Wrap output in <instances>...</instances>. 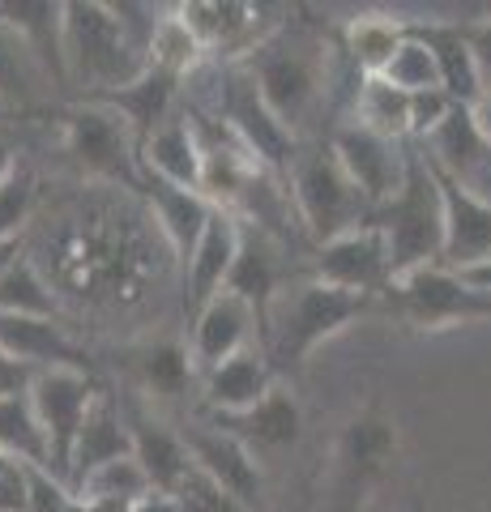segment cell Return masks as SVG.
Returning a JSON list of instances; mask_svg holds the SVG:
<instances>
[{
  "instance_id": "6da1fadb",
  "label": "cell",
  "mask_w": 491,
  "mask_h": 512,
  "mask_svg": "<svg viewBox=\"0 0 491 512\" xmlns=\"http://www.w3.org/2000/svg\"><path fill=\"white\" fill-rule=\"evenodd\" d=\"M235 64L252 77L269 116L295 141L321 137V116L329 111V94H334V47L321 30L287 18Z\"/></svg>"
},
{
  "instance_id": "7a4b0ae2",
  "label": "cell",
  "mask_w": 491,
  "mask_h": 512,
  "mask_svg": "<svg viewBox=\"0 0 491 512\" xmlns=\"http://www.w3.org/2000/svg\"><path fill=\"white\" fill-rule=\"evenodd\" d=\"M372 303L376 299L368 295L338 291V286H325L316 278H291L278 286L274 303H269L261 333H257V350L265 355L269 372L295 376L316 346L342 333L351 320H359Z\"/></svg>"
},
{
  "instance_id": "3957f363",
  "label": "cell",
  "mask_w": 491,
  "mask_h": 512,
  "mask_svg": "<svg viewBox=\"0 0 491 512\" xmlns=\"http://www.w3.org/2000/svg\"><path fill=\"white\" fill-rule=\"evenodd\" d=\"M60 52H65V82L82 86L86 99L129 86L150 69L146 52L133 47L116 13L99 0H73L60 9Z\"/></svg>"
},
{
  "instance_id": "277c9868",
  "label": "cell",
  "mask_w": 491,
  "mask_h": 512,
  "mask_svg": "<svg viewBox=\"0 0 491 512\" xmlns=\"http://www.w3.org/2000/svg\"><path fill=\"white\" fill-rule=\"evenodd\" d=\"M372 227L385 235L389 274L393 282L440 261V239H445V214H440V188L427 167L423 150L410 141L402 188L372 214Z\"/></svg>"
},
{
  "instance_id": "5b68a950",
  "label": "cell",
  "mask_w": 491,
  "mask_h": 512,
  "mask_svg": "<svg viewBox=\"0 0 491 512\" xmlns=\"http://www.w3.org/2000/svg\"><path fill=\"white\" fill-rule=\"evenodd\" d=\"M287 192H291V205L299 214V227H304V235L316 248L372 222V205L363 201V192L351 184V175L338 167V158L325 137L299 141L295 163L287 171Z\"/></svg>"
},
{
  "instance_id": "8992f818",
  "label": "cell",
  "mask_w": 491,
  "mask_h": 512,
  "mask_svg": "<svg viewBox=\"0 0 491 512\" xmlns=\"http://www.w3.org/2000/svg\"><path fill=\"white\" fill-rule=\"evenodd\" d=\"M65 150L77 167L94 180H112L124 188H141L137 141L112 107L103 103H77L65 120Z\"/></svg>"
},
{
  "instance_id": "52a82bcc",
  "label": "cell",
  "mask_w": 491,
  "mask_h": 512,
  "mask_svg": "<svg viewBox=\"0 0 491 512\" xmlns=\"http://www.w3.org/2000/svg\"><path fill=\"white\" fill-rule=\"evenodd\" d=\"M94 393H99V380L90 372H73V367L35 372V380H30V389H26V402L47 436V470H52L60 483H65V474H69V453H73L77 427H82Z\"/></svg>"
},
{
  "instance_id": "ba28073f",
  "label": "cell",
  "mask_w": 491,
  "mask_h": 512,
  "mask_svg": "<svg viewBox=\"0 0 491 512\" xmlns=\"http://www.w3.org/2000/svg\"><path fill=\"white\" fill-rule=\"evenodd\" d=\"M325 141H329V150H334L338 167L351 175V184L363 192V201L372 205V214L402 188L410 141H385V137H376L372 128H363L359 120H334Z\"/></svg>"
},
{
  "instance_id": "9c48e42d",
  "label": "cell",
  "mask_w": 491,
  "mask_h": 512,
  "mask_svg": "<svg viewBox=\"0 0 491 512\" xmlns=\"http://www.w3.org/2000/svg\"><path fill=\"white\" fill-rule=\"evenodd\" d=\"M393 303L406 320L423 329H445V325H474V320H491V295H479L440 265L415 269L398 282H389Z\"/></svg>"
},
{
  "instance_id": "30bf717a",
  "label": "cell",
  "mask_w": 491,
  "mask_h": 512,
  "mask_svg": "<svg viewBox=\"0 0 491 512\" xmlns=\"http://www.w3.org/2000/svg\"><path fill=\"white\" fill-rule=\"evenodd\" d=\"M308 278L338 286V291H351V295H368V299L385 295L389 282H393L385 235L368 222V227H355L338 239H329V244H321L312 252Z\"/></svg>"
},
{
  "instance_id": "8fae6325",
  "label": "cell",
  "mask_w": 491,
  "mask_h": 512,
  "mask_svg": "<svg viewBox=\"0 0 491 512\" xmlns=\"http://www.w3.org/2000/svg\"><path fill=\"white\" fill-rule=\"evenodd\" d=\"M180 440L188 448V461L218 483L235 504L244 512H261L265 508V478H261V466L257 457L248 453V448L227 436V431H218L214 423H193L180 431Z\"/></svg>"
},
{
  "instance_id": "7c38bea8",
  "label": "cell",
  "mask_w": 491,
  "mask_h": 512,
  "mask_svg": "<svg viewBox=\"0 0 491 512\" xmlns=\"http://www.w3.org/2000/svg\"><path fill=\"white\" fill-rule=\"evenodd\" d=\"M423 158L432 163L440 175H449L453 184H462L474 197L491 201V141L479 133L470 107H457L440 120L423 141H415Z\"/></svg>"
},
{
  "instance_id": "4fadbf2b",
  "label": "cell",
  "mask_w": 491,
  "mask_h": 512,
  "mask_svg": "<svg viewBox=\"0 0 491 512\" xmlns=\"http://www.w3.org/2000/svg\"><path fill=\"white\" fill-rule=\"evenodd\" d=\"M432 167V163H427ZM436 175L440 188V214H445V239H440V269L449 274H466V269L483 265L491 256V201L474 197L462 184H453L449 175Z\"/></svg>"
},
{
  "instance_id": "5bb4252c",
  "label": "cell",
  "mask_w": 491,
  "mask_h": 512,
  "mask_svg": "<svg viewBox=\"0 0 491 512\" xmlns=\"http://www.w3.org/2000/svg\"><path fill=\"white\" fill-rule=\"evenodd\" d=\"M120 414H124V427H129V453H133V461L141 466V474H146L150 491L171 495V491L180 487V478L193 470L180 431L167 427L146 402H141L137 393L120 397Z\"/></svg>"
},
{
  "instance_id": "9a60e30c",
  "label": "cell",
  "mask_w": 491,
  "mask_h": 512,
  "mask_svg": "<svg viewBox=\"0 0 491 512\" xmlns=\"http://www.w3.org/2000/svg\"><path fill=\"white\" fill-rule=\"evenodd\" d=\"M240 222V218H235ZM287 248L274 244L265 231H257L252 222H240V239H235V261H231V274H227V286L223 291L244 299L252 316H257V333H261V320L274 303L278 286L287 282Z\"/></svg>"
},
{
  "instance_id": "2e32d148",
  "label": "cell",
  "mask_w": 491,
  "mask_h": 512,
  "mask_svg": "<svg viewBox=\"0 0 491 512\" xmlns=\"http://www.w3.org/2000/svg\"><path fill=\"white\" fill-rule=\"evenodd\" d=\"M257 346V316L244 299H235L227 291H218L201 312H193V346H188V359H193V372L205 376L210 367L227 363L231 355Z\"/></svg>"
},
{
  "instance_id": "e0dca14e",
  "label": "cell",
  "mask_w": 491,
  "mask_h": 512,
  "mask_svg": "<svg viewBox=\"0 0 491 512\" xmlns=\"http://www.w3.org/2000/svg\"><path fill=\"white\" fill-rule=\"evenodd\" d=\"M120 457H129V427H124V414H120V397L107 384H99L82 427H77L65 487L73 491L90 470L107 466V461H120Z\"/></svg>"
},
{
  "instance_id": "ac0fdd59",
  "label": "cell",
  "mask_w": 491,
  "mask_h": 512,
  "mask_svg": "<svg viewBox=\"0 0 491 512\" xmlns=\"http://www.w3.org/2000/svg\"><path fill=\"white\" fill-rule=\"evenodd\" d=\"M235 239H240V222L227 210H214L205 231L197 239L193 256L184 261V308L188 316L201 312L218 291L227 286L231 274V261H235Z\"/></svg>"
},
{
  "instance_id": "d6986e66",
  "label": "cell",
  "mask_w": 491,
  "mask_h": 512,
  "mask_svg": "<svg viewBox=\"0 0 491 512\" xmlns=\"http://www.w3.org/2000/svg\"><path fill=\"white\" fill-rule=\"evenodd\" d=\"M90 103L112 107L116 116L129 124V133H133L137 150H141L158 124H167L171 116H176V107H180V77H171V73H163V69H154V64H150V69L141 77H133L129 86L94 94Z\"/></svg>"
},
{
  "instance_id": "ffe728a7",
  "label": "cell",
  "mask_w": 491,
  "mask_h": 512,
  "mask_svg": "<svg viewBox=\"0 0 491 512\" xmlns=\"http://www.w3.org/2000/svg\"><path fill=\"white\" fill-rule=\"evenodd\" d=\"M0 350L18 363L35 367V372H52V367H73V372H90L86 350L77 346L65 325L35 316H0Z\"/></svg>"
},
{
  "instance_id": "44dd1931",
  "label": "cell",
  "mask_w": 491,
  "mask_h": 512,
  "mask_svg": "<svg viewBox=\"0 0 491 512\" xmlns=\"http://www.w3.org/2000/svg\"><path fill=\"white\" fill-rule=\"evenodd\" d=\"M137 192L150 201L154 222L163 227L171 252H176V261L184 265L188 256H193L197 239L205 231V222H210V214H214V205L205 201L201 192L176 188V184H167V180H154V175H146V171H141V188Z\"/></svg>"
},
{
  "instance_id": "7402d4cb",
  "label": "cell",
  "mask_w": 491,
  "mask_h": 512,
  "mask_svg": "<svg viewBox=\"0 0 491 512\" xmlns=\"http://www.w3.org/2000/svg\"><path fill=\"white\" fill-rule=\"evenodd\" d=\"M210 423L218 431H227V436H235L252 457H257V448H287L299 440V406L295 397L287 389H269L265 397L252 410L244 414H210Z\"/></svg>"
},
{
  "instance_id": "603a6c76",
  "label": "cell",
  "mask_w": 491,
  "mask_h": 512,
  "mask_svg": "<svg viewBox=\"0 0 491 512\" xmlns=\"http://www.w3.org/2000/svg\"><path fill=\"white\" fill-rule=\"evenodd\" d=\"M406 35H415L427 52L436 60V73H440V90L449 94L457 107H474L483 99V86H479V69H474V56L466 47L462 26L453 22H402Z\"/></svg>"
},
{
  "instance_id": "cb8c5ba5",
  "label": "cell",
  "mask_w": 491,
  "mask_h": 512,
  "mask_svg": "<svg viewBox=\"0 0 491 512\" xmlns=\"http://www.w3.org/2000/svg\"><path fill=\"white\" fill-rule=\"evenodd\" d=\"M60 9L65 5H56V0H9V5H0V22L18 35V43L39 64L47 82L69 86L65 52H60Z\"/></svg>"
},
{
  "instance_id": "d4e9b609",
  "label": "cell",
  "mask_w": 491,
  "mask_h": 512,
  "mask_svg": "<svg viewBox=\"0 0 491 512\" xmlns=\"http://www.w3.org/2000/svg\"><path fill=\"white\" fill-rule=\"evenodd\" d=\"M137 163L146 175H154V180H167V184L193 188V192L201 188V146H197V133L180 107L167 124H158L146 137V146L137 150Z\"/></svg>"
},
{
  "instance_id": "484cf974",
  "label": "cell",
  "mask_w": 491,
  "mask_h": 512,
  "mask_svg": "<svg viewBox=\"0 0 491 512\" xmlns=\"http://www.w3.org/2000/svg\"><path fill=\"white\" fill-rule=\"evenodd\" d=\"M201 380H205L201 393H205V410L210 414H244L274 389V372H269V363L257 346L210 367Z\"/></svg>"
},
{
  "instance_id": "4316f807",
  "label": "cell",
  "mask_w": 491,
  "mask_h": 512,
  "mask_svg": "<svg viewBox=\"0 0 491 512\" xmlns=\"http://www.w3.org/2000/svg\"><path fill=\"white\" fill-rule=\"evenodd\" d=\"M133 372L141 380L146 397H158V402H176V397L188 393L193 384V359H188V346L180 342H150L133 350Z\"/></svg>"
},
{
  "instance_id": "83f0119b",
  "label": "cell",
  "mask_w": 491,
  "mask_h": 512,
  "mask_svg": "<svg viewBox=\"0 0 491 512\" xmlns=\"http://www.w3.org/2000/svg\"><path fill=\"white\" fill-rule=\"evenodd\" d=\"M406 39V26L385 18V13H363L346 26L342 35V56L351 60V69L363 77H380V69L393 60L398 43Z\"/></svg>"
},
{
  "instance_id": "f1b7e54d",
  "label": "cell",
  "mask_w": 491,
  "mask_h": 512,
  "mask_svg": "<svg viewBox=\"0 0 491 512\" xmlns=\"http://www.w3.org/2000/svg\"><path fill=\"white\" fill-rule=\"evenodd\" d=\"M0 316H35V320L60 316V295L39 274V265L26 261V256L9 261L5 274H0Z\"/></svg>"
},
{
  "instance_id": "f546056e",
  "label": "cell",
  "mask_w": 491,
  "mask_h": 512,
  "mask_svg": "<svg viewBox=\"0 0 491 512\" xmlns=\"http://www.w3.org/2000/svg\"><path fill=\"white\" fill-rule=\"evenodd\" d=\"M355 116L363 128H372L385 141H410V94L393 90L380 77H363V86L355 94Z\"/></svg>"
},
{
  "instance_id": "4dcf8cb0",
  "label": "cell",
  "mask_w": 491,
  "mask_h": 512,
  "mask_svg": "<svg viewBox=\"0 0 491 512\" xmlns=\"http://www.w3.org/2000/svg\"><path fill=\"white\" fill-rule=\"evenodd\" d=\"M0 453L22 461V466H43L47 470V436L30 410L26 393L0 397Z\"/></svg>"
},
{
  "instance_id": "1f68e13d",
  "label": "cell",
  "mask_w": 491,
  "mask_h": 512,
  "mask_svg": "<svg viewBox=\"0 0 491 512\" xmlns=\"http://www.w3.org/2000/svg\"><path fill=\"white\" fill-rule=\"evenodd\" d=\"M393 457V427L376 414H363L342 431V470L351 478L376 474Z\"/></svg>"
},
{
  "instance_id": "d6a6232c",
  "label": "cell",
  "mask_w": 491,
  "mask_h": 512,
  "mask_svg": "<svg viewBox=\"0 0 491 512\" xmlns=\"http://www.w3.org/2000/svg\"><path fill=\"white\" fill-rule=\"evenodd\" d=\"M77 500H124V504H137L141 495H150V483H146V474H141V466L129 457H120V461H107V466L99 470H90L82 483L73 487Z\"/></svg>"
},
{
  "instance_id": "836d02e7",
  "label": "cell",
  "mask_w": 491,
  "mask_h": 512,
  "mask_svg": "<svg viewBox=\"0 0 491 512\" xmlns=\"http://www.w3.org/2000/svg\"><path fill=\"white\" fill-rule=\"evenodd\" d=\"M146 60L154 64V69L171 73V77H184L197 60H205V52H201V43H197L193 35H188V26L176 18V9H167V18L158 22L154 39H150Z\"/></svg>"
},
{
  "instance_id": "e575fe53",
  "label": "cell",
  "mask_w": 491,
  "mask_h": 512,
  "mask_svg": "<svg viewBox=\"0 0 491 512\" xmlns=\"http://www.w3.org/2000/svg\"><path fill=\"white\" fill-rule=\"evenodd\" d=\"M39 82H47V77L39 73V64L30 60V52L18 43V35L0 22V99L5 103H30Z\"/></svg>"
},
{
  "instance_id": "d590c367",
  "label": "cell",
  "mask_w": 491,
  "mask_h": 512,
  "mask_svg": "<svg viewBox=\"0 0 491 512\" xmlns=\"http://www.w3.org/2000/svg\"><path fill=\"white\" fill-rule=\"evenodd\" d=\"M380 82H389L402 94H423V90H440V73H436L432 52L415 35H406L398 43V52H393V60L380 69Z\"/></svg>"
},
{
  "instance_id": "8d00e7d4",
  "label": "cell",
  "mask_w": 491,
  "mask_h": 512,
  "mask_svg": "<svg viewBox=\"0 0 491 512\" xmlns=\"http://www.w3.org/2000/svg\"><path fill=\"white\" fill-rule=\"evenodd\" d=\"M30 210H35V175H30L26 167H18L5 184H0V244L22 239Z\"/></svg>"
},
{
  "instance_id": "74e56055",
  "label": "cell",
  "mask_w": 491,
  "mask_h": 512,
  "mask_svg": "<svg viewBox=\"0 0 491 512\" xmlns=\"http://www.w3.org/2000/svg\"><path fill=\"white\" fill-rule=\"evenodd\" d=\"M176 495V504H180V512H244L240 504L231 500V495L218 487V483H210L197 466L188 470L184 478H180V487L171 491Z\"/></svg>"
},
{
  "instance_id": "f35d334b",
  "label": "cell",
  "mask_w": 491,
  "mask_h": 512,
  "mask_svg": "<svg viewBox=\"0 0 491 512\" xmlns=\"http://www.w3.org/2000/svg\"><path fill=\"white\" fill-rule=\"evenodd\" d=\"M22 483H26V512H69V504L77 500V495L43 466H22Z\"/></svg>"
},
{
  "instance_id": "ab89813d",
  "label": "cell",
  "mask_w": 491,
  "mask_h": 512,
  "mask_svg": "<svg viewBox=\"0 0 491 512\" xmlns=\"http://www.w3.org/2000/svg\"><path fill=\"white\" fill-rule=\"evenodd\" d=\"M453 111V99L445 90H423L410 94V141H423L432 128Z\"/></svg>"
},
{
  "instance_id": "60d3db41",
  "label": "cell",
  "mask_w": 491,
  "mask_h": 512,
  "mask_svg": "<svg viewBox=\"0 0 491 512\" xmlns=\"http://www.w3.org/2000/svg\"><path fill=\"white\" fill-rule=\"evenodd\" d=\"M462 35H466V47L474 56V69H479V86L487 94L491 90V18L474 22V26H462Z\"/></svg>"
},
{
  "instance_id": "b9f144b4",
  "label": "cell",
  "mask_w": 491,
  "mask_h": 512,
  "mask_svg": "<svg viewBox=\"0 0 491 512\" xmlns=\"http://www.w3.org/2000/svg\"><path fill=\"white\" fill-rule=\"evenodd\" d=\"M30 380H35V367H26V363H18L13 355H5V350H0V397L26 393Z\"/></svg>"
},
{
  "instance_id": "7bdbcfd3",
  "label": "cell",
  "mask_w": 491,
  "mask_h": 512,
  "mask_svg": "<svg viewBox=\"0 0 491 512\" xmlns=\"http://www.w3.org/2000/svg\"><path fill=\"white\" fill-rule=\"evenodd\" d=\"M133 512H180V504H176V495L150 491V495H141V500L133 504Z\"/></svg>"
},
{
  "instance_id": "ee69618b",
  "label": "cell",
  "mask_w": 491,
  "mask_h": 512,
  "mask_svg": "<svg viewBox=\"0 0 491 512\" xmlns=\"http://www.w3.org/2000/svg\"><path fill=\"white\" fill-rule=\"evenodd\" d=\"M457 278H462V282L470 286V291L491 295V256H487L483 265H474V269H466V274H457Z\"/></svg>"
},
{
  "instance_id": "f6af8a7d",
  "label": "cell",
  "mask_w": 491,
  "mask_h": 512,
  "mask_svg": "<svg viewBox=\"0 0 491 512\" xmlns=\"http://www.w3.org/2000/svg\"><path fill=\"white\" fill-rule=\"evenodd\" d=\"M470 116H474V124H479V133H483V137L491 141V90L483 94V99H479V103H474V107H470Z\"/></svg>"
},
{
  "instance_id": "bcb514c9",
  "label": "cell",
  "mask_w": 491,
  "mask_h": 512,
  "mask_svg": "<svg viewBox=\"0 0 491 512\" xmlns=\"http://www.w3.org/2000/svg\"><path fill=\"white\" fill-rule=\"evenodd\" d=\"M13 171H18V154H13L9 141H0V184H5Z\"/></svg>"
},
{
  "instance_id": "7dc6e473",
  "label": "cell",
  "mask_w": 491,
  "mask_h": 512,
  "mask_svg": "<svg viewBox=\"0 0 491 512\" xmlns=\"http://www.w3.org/2000/svg\"><path fill=\"white\" fill-rule=\"evenodd\" d=\"M22 256V239H13V244H0V274H5L9 261H18Z\"/></svg>"
},
{
  "instance_id": "c3c4849f",
  "label": "cell",
  "mask_w": 491,
  "mask_h": 512,
  "mask_svg": "<svg viewBox=\"0 0 491 512\" xmlns=\"http://www.w3.org/2000/svg\"><path fill=\"white\" fill-rule=\"evenodd\" d=\"M5 111H9V103H5V99H0V116H5Z\"/></svg>"
}]
</instances>
